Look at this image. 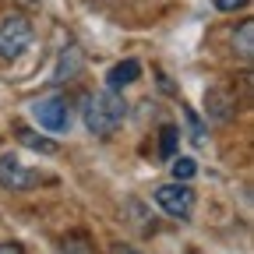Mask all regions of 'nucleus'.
I'll list each match as a JSON object with an SVG mask.
<instances>
[{"instance_id":"1","label":"nucleus","mask_w":254,"mask_h":254,"mask_svg":"<svg viewBox=\"0 0 254 254\" xmlns=\"http://www.w3.org/2000/svg\"><path fill=\"white\" fill-rule=\"evenodd\" d=\"M124 113H127V106H124V99H120L113 88L88 95V99H85V110H81L85 127H88L92 134H99V138H106V134L117 131L120 120H124Z\"/></svg>"},{"instance_id":"2","label":"nucleus","mask_w":254,"mask_h":254,"mask_svg":"<svg viewBox=\"0 0 254 254\" xmlns=\"http://www.w3.org/2000/svg\"><path fill=\"white\" fill-rule=\"evenodd\" d=\"M32 46V21L21 14H11L0 21V60H18Z\"/></svg>"},{"instance_id":"3","label":"nucleus","mask_w":254,"mask_h":254,"mask_svg":"<svg viewBox=\"0 0 254 254\" xmlns=\"http://www.w3.org/2000/svg\"><path fill=\"white\" fill-rule=\"evenodd\" d=\"M155 205L170 219H190V212H194V190H190L184 180L163 184V187H155Z\"/></svg>"},{"instance_id":"4","label":"nucleus","mask_w":254,"mask_h":254,"mask_svg":"<svg viewBox=\"0 0 254 254\" xmlns=\"http://www.w3.org/2000/svg\"><path fill=\"white\" fill-rule=\"evenodd\" d=\"M32 113H36L39 127H46V131L60 134L71 127V106L67 99H60V95H46V99H36L32 103Z\"/></svg>"},{"instance_id":"5","label":"nucleus","mask_w":254,"mask_h":254,"mask_svg":"<svg viewBox=\"0 0 254 254\" xmlns=\"http://www.w3.org/2000/svg\"><path fill=\"white\" fill-rule=\"evenodd\" d=\"M39 184H43V177L36 170L21 166L18 155H11V152L0 155V187H7V190H32Z\"/></svg>"},{"instance_id":"6","label":"nucleus","mask_w":254,"mask_h":254,"mask_svg":"<svg viewBox=\"0 0 254 254\" xmlns=\"http://www.w3.org/2000/svg\"><path fill=\"white\" fill-rule=\"evenodd\" d=\"M138 78H141V64H138V60H120L117 67L106 74V85H110L113 92H120L124 85H134Z\"/></svg>"},{"instance_id":"7","label":"nucleus","mask_w":254,"mask_h":254,"mask_svg":"<svg viewBox=\"0 0 254 254\" xmlns=\"http://www.w3.org/2000/svg\"><path fill=\"white\" fill-rule=\"evenodd\" d=\"M18 141L32 152H43V155H60V145L46 134H36V131H28V127H18Z\"/></svg>"},{"instance_id":"8","label":"nucleus","mask_w":254,"mask_h":254,"mask_svg":"<svg viewBox=\"0 0 254 254\" xmlns=\"http://www.w3.org/2000/svg\"><path fill=\"white\" fill-rule=\"evenodd\" d=\"M233 50H237V57L244 64H251V57H254V21L251 18L240 21V28L233 32Z\"/></svg>"},{"instance_id":"9","label":"nucleus","mask_w":254,"mask_h":254,"mask_svg":"<svg viewBox=\"0 0 254 254\" xmlns=\"http://www.w3.org/2000/svg\"><path fill=\"white\" fill-rule=\"evenodd\" d=\"M78 67H81V53H78V46H71L67 53H64V60H60L57 81H64V78H74V74H78Z\"/></svg>"},{"instance_id":"10","label":"nucleus","mask_w":254,"mask_h":254,"mask_svg":"<svg viewBox=\"0 0 254 254\" xmlns=\"http://www.w3.org/2000/svg\"><path fill=\"white\" fill-rule=\"evenodd\" d=\"M208 103H212V120H226L230 117V103H226V92H222V88H212L208 92Z\"/></svg>"},{"instance_id":"11","label":"nucleus","mask_w":254,"mask_h":254,"mask_svg":"<svg viewBox=\"0 0 254 254\" xmlns=\"http://www.w3.org/2000/svg\"><path fill=\"white\" fill-rule=\"evenodd\" d=\"M57 254H95V251H92V244L85 237H64L60 247H57Z\"/></svg>"},{"instance_id":"12","label":"nucleus","mask_w":254,"mask_h":254,"mask_svg":"<svg viewBox=\"0 0 254 254\" xmlns=\"http://www.w3.org/2000/svg\"><path fill=\"white\" fill-rule=\"evenodd\" d=\"M177 127H163V138H159V159H173L177 155Z\"/></svg>"},{"instance_id":"13","label":"nucleus","mask_w":254,"mask_h":254,"mask_svg":"<svg viewBox=\"0 0 254 254\" xmlns=\"http://www.w3.org/2000/svg\"><path fill=\"white\" fill-rule=\"evenodd\" d=\"M173 177L177 180H190L194 177V159H173Z\"/></svg>"},{"instance_id":"14","label":"nucleus","mask_w":254,"mask_h":254,"mask_svg":"<svg viewBox=\"0 0 254 254\" xmlns=\"http://www.w3.org/2000/svg\"><path fill=\"white\" fill-rule=\"evenodd\" d=\"M247 0H215V7L219 11H237V7H244Z\"/></svg>"},{"instance_id":"15","label":"nucleus","mask_w":254,"mask_h":254,"mask_svg":"<svg viewBox=\"0 0 254 254\" xmlns=\"http://www.w3.org/2000/svg\"><path fill=\"white\" fill-rule=\"evenodd\" d=\"M0 254H25L21 244H0Z\"/></svg>"},{"instance_id":"16","label":"nucleus","mask_w":254,"mask_h":254,"mask_svg":"<svg viewBox=\"0 0 254 254\" xmlns=\"http://www.w3.org/2000/svg\"><path fill=\"white\" fill-rule=\"evenodd\" d=\"M113 254H134V251H131V247H117Z\"/></svg>"}]
</instances>
